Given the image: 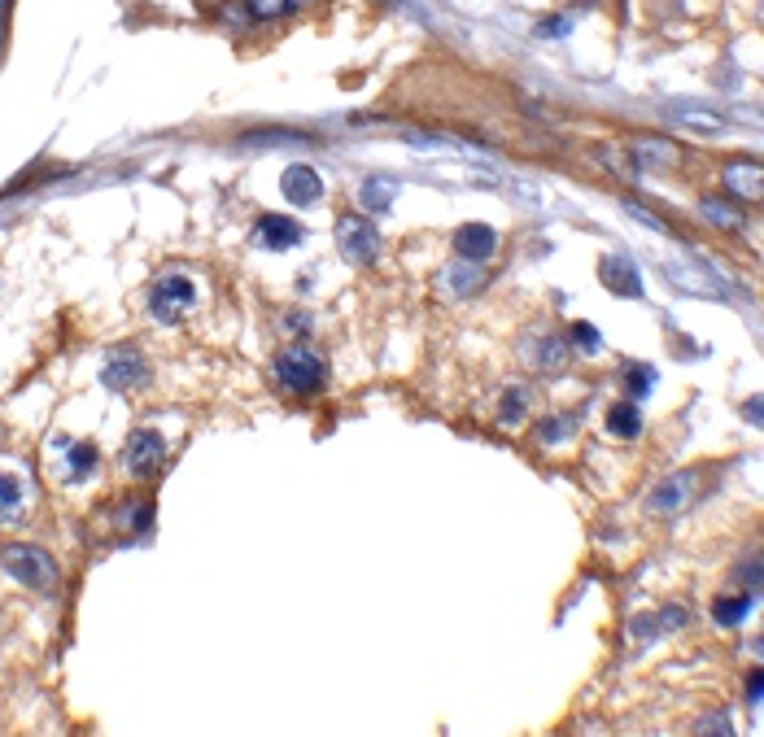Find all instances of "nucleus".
Segmentation results:
<instances>
[{
    "label": "nucleus",
    "instance_id": "obj_1",
    "mask_svg": "<svg viewBox=\"0 0 764 737\" xmlns=\"http://www.w3.org/2000/svg\"><path fill=\"white\" fill-rule=\"evenodd\" d=\"M324 376H328L324 358H319L315 349H306V345H293V349H284V354L276 358V380L289 393H319L324 389Z\"/></svg>",
    "mask_w": 764,
    "mask_h": 737
},
{
    "label": "nucleus",
    "instance_id": "obj_2",
    "mask_svg": "<svg viewBox=\"0 0 764 737\" xmlns=\"http://www.w3.org/2000/svg\"><path fill=\"white\" fill-rule=\"evenodd\" d=\"M0 563H5V572L18 576L27 589H40V594L57 589V563L44 550H35V546H5V550H0Z\"/></svg>",
    "mask_w": 764,
    "mask_h": 737
},
{
    "label": "nucleus",
    "instance_id": "obj_3",
    "mask_svg": "<svg viewBox=\"0 0 764 737\" xmlns=\"http://www.w3.org/2000/svg\"><path fill=\"white\" fill-rule=\"evenodd\" d=\"M197 306V288L188 275H162L158 284H153V293H149V310L158 314L162 323H175V319H184L188 310Z\"/></svg>",
    "mask_w": 764,
    "mask_h": 737
},
{
    "label": "nucleus",
    "instance_id": "obj_4",
    "mask_svg": "<svg viewBox=\"0 0 764 737\" xmlns=\"http://www.w3.org/2000/svg\"><path fill=\"white\" fill-rule=\"evenodd\" d=\"M337 245H341V253L350 262H372L380 253V236L363 214H345V219L337 223Z\"/></svg>",
    "mask_w": 764,
    "mask_h": 737
},
{
    "label": "nucleus",
    "instance_id": "obj_5",
    "mask_svg": "<svg viewBox=\"0 0 764 737\" xmlns=\"http://www.w3.org/2000/svg\"><path fill=\"white\" fill-rule=\"evenodd\" d=\"M695 485H699L695 471H673V476L660 480V485L651 489L647 511H651V515H677L690 498H695Z\"/></svg>",
    "mask_w": 764,
    "mask_h": 737
},
{
    "label": "nucleus",
    "instance_id": "obj_6",
    "mask_svg": "<svg viewBox=\"0 0 764 737\" xmlns=\"http://www.w3.org/2000/svg\"><path fill=\"white\" fill-rule=\"evenodd\" d=\"M162 458H166V441H162V432H153V428H140L136 437L127 441V454H123V463L131 476H153V471L162 467Z\"/></svg>",
    "mask_w": 764,
    "mask_h": 737
},
{
    "label": "nucleus",
    "instance_id": "obj_7",
    "mask_svg": "<svg viewBox=\"0 0 764 737\" xmlns=\"http://www.w3.org/2000/svg\"><path fill=\"white\" fill-rule=\"evenodd\" d=\"M101 380L110 384V389H136V384H149V367H145V358L140 354H131V349H118V354L105 362V371H101Z\"/></svg>",
    "mask_w": 764,
    "mask_h": 737
},
{
    "label": "nucleus",
    "instance_id": "obj_8",
    "mask_svg": "<svg viewBox=\"0 0 764 737\" xmlns=\"http://www.w3.org/2000/svg\"><path fill=\"white\" fill-rule=\"evenodd\" d=\"M455 253L463 262H489L498 253V236L485 223H463L455 232Z\"/></svg>",
    "mask_w": 764,
    "mask_h": 737
},
{
    "label": "nucleus",
    "instance_id": "obj_9",
    "mask_svg": "<svg viewBox=\"0 0 764 737\" xmlns=\"http://www.w3.org/2000/svg\"><path fill=\"white\" fill-rule=\"evenodd\" d=\"M280 188H284V197H289L293 205H315L319 197H324V179H319L315 166H306V162H297L284 171L280 179Z\"/></svg>",
    "mask_w": 764,
    "mask_h": 737
},
{
    "label": "nucleus",
    "instance_id": "obj_10",
    "mask_svg": "<svg viewBox=\"0 0 764 737\" xmlns=\"http://www.w3.org/2000/svg\"><path fill=\"white\" fill-rule=\"evenodd\" d=\"M599 275H603V284L612 288L616 297H642V275H638V267L629 258H603V267H599Z\"/></svg>",
    "mask_w": 764,
    "mask_h": 737
},
{
    "label": "nucleus",
    "instance_id": "obj_11",
    "mask_svg": "<svg viewBox=\"0 0 764 737\" xmlns=\"http://www.w3.org/2000/svg\"><path fill=\"white\" fill-rule=\"evenodd\" d=\"M254 245H262V249H293V245H302V227H297L293 219H280V214H267V219L258 223V232H254Z\"/></svg>",
    "mask_w": 764,
    "mask_h": 737
},
{
    "label": "nucleus",
    "instance_id": "obj_12",
    "mask_svg": "<svg viewBox=\"0 0 764 737\" xmlns=\"http://www.w3.org/2000/svg\"><path fill=\"white\" fill-rule=\"evenodd\" d=\"M725 188L734 192V201L743 197V201H760L764 197V171L756 162H734V166H725Z\"/></svg>",
    "mask_w": 764,
    "mask_h": 737
},
{
    "label": "nucleus",
    "instance_id": "obj_13",
    "mask_svg": "<svg viewBox=\"0 0 764 737\" xmlns=\"http://www.w3.org/2000/svg\"><path fill=\"white\" fill-rule=\"evenodd\" d=\"M629 153H634L642 166H673L677 162L673 144H664V140H655V136H634V140H629Z\"/></svg>",
    "mask_w": 764,
    "mask_h": 737
},
{
    "label": "nucleus",
    "instance_id": "obj_14",
    "mask_svg": "<svg viewBox=\"0 0 764 737\" xmlns=\"http://www.w3.org/2000/svg\"><path fill=\"white\" fill-rule=\"evenodd\" d=\"M668 114H673L682 127L708 131V136H716V131H725V127H730V118H725V114H712V110H690V105H673V110H668Z\"/></svg>",
    "mask_w": 764,
    "mask_h": 737
},
{
    "label": "nucleus",
    "instance_id": "obj_15",
    "mask_svg": "<svg viewBox=\"0 0 764 737\" xmlns=\"http://www.w3.org/2000/svg\"><path fill=\"white\" fill-rule=\"evenodd\" d=\"M393 197H398V184H393V179H385V175H372L363 184V192H358V201H363V210H389L393 205Z\"/></svg>",
    "mask_w": 764,
    "mask_h": 737
},
{
    "label": "nucleus",
    "instance_id": "obj_16",
    "mask_svg": "<svg viewBox=\"0 0 764 737\" xmlns=\"http://www.w3.org/2000/svg\"><path fill=\"white\" fill-rule=\"evenodd\" d=\"M607 432H612V437H638V432H642L638 406H629V402L612 406V415H607Z\"/></svg>",
    "mask_w": 764,
    "mask_h": 737
},
{
    "label": "nucleus",
    "instance_id": "obj_17",
    "mask_svg": "<svg viewBox=\"0 0 764 737\" xmlns=\"http://www.w3.org/2000/svg\"><path fill=\"white\" fill-rule=\"evenodd\" d=\"M699 210H703V219H708V223H716V227H725V232H734V227L738 223H743V210H738V205H730V201H703L699 205Z\"/></svg>",
    "mask_w": 764,
    "mask_h": 737
},
{
    "label": "nucleus",
    "instance_id": "obj_18",
    "mask_svg": "<svg viewBox=\"0 0 764 737\" xmlns=\"http://www.w3.org/2000/svg\"><path fill=\"white\" fill-rule=\"evenodd\" d=\"M751 602H756V598H751V594L716 598V607H712V615H716V624H725V628H730V624H738V620H743V615L751 611Z\"/></svg>",
    "mask_w": 764,
    "mask_h": 737
},
{
    "label": "nucleus",
    "instance_id": "obj_19",
    "mask_svg": "<svg viewBox=\"0 0 764 737\" xmlns=\"http://www.w3.org/2000/svg\"><path fill=\"white\" fill-rule=\"evenodd\" d=\"M22 511V485L14 476H0V519H18Z\"/></svg>",
    "mask_w": 764,
    "mask_h": 737
},
{
    "label": "nucleus",
    "instance_id": "obj_20",
    "mask_svg": "<svg viewBox=\"0 0 764 737\" xmlns=\"http://www.w3.org/2000/svg\"><path fill=\"white\" fill-rule=\"evenodd\" d=\"M297 0H249V14L254 18H280V14H293Z\"/></svg>",
    "mask_w": 764,
    "mask_h": 737
},
{
    "label": "nucleus",
    "instance_id": "obj_21",
    "mask_svg": "<svg viewBox=\"0 0 764 737\" xmlns=\"http://www.w3.org/2000/svg\"><path fill=\"white\" fill-rule=\"evenodd\" d=\"M529 406V393L524 389H511L507 402H503V424H520V410Z\"/></svg>",
    "mask_w": 764,
    "mask_h": 737
},
{
    "label": "nucleus",
    "instance_id": "obj_22",
    "mask_svg": "<svg viewBox=\"0 0 764 737\" xmlns=\"http://www.w3.org/2000/svg\"><path fill=\"white\" fill-rule=\"evenodd\" d=\"M446 280H450V288H455V293H472V288L481 284V275H476V271H450Z\"/></svg>",
    "mask_w": 764,
    "mask_h": 737
},
{
    "label": "nucleus",
    "instance_id": "obj_23",
    "mask_svg": "<svg viewBox=\"0 0 764 737\" xmlns=\"http://www.w3.org/2000/svg\"><path fill=\"white\" fill-rule=\"evenodd\" d=\"M568 27H572L568 18H546V22H537V35H542V40H559Z\"/></svg>",
    "mask_w": 764,
    "mask_h": 737
},
{
    "label": "nucleus",
    "instance_id": "obj_24",
    "mask_svg": "<svg viewBox=\"0 0 764 737\" xmlns=\"http://www.w3.org/2000/svg\"><path fill=\"white\" fill-rule=\"evenodd\" d=\"M572 336H577V341L586 345V354H599V345H603V341H599V332H594L590 323H577V328H572Z\"/></svg>",
    "mask_w": 764,
    "mask_h": 737
},
{
    "label": "nucleus",
    "instance_id": "obj_25",
    "mask_svg": "<svg viewBox=\"0 0 764 737\" xmlns=\"http://www.w3.org/2000/svg\"><path fill=\"white\" fill-rule=\"evenodd\" d=\"M92 463H97L92 445H79V450H75V476H83V471H92Z\"/></svg>",
    "mask_w": 764,
    "mask_h": 737
},
{
    "label": "nucleus",
    "instance_id": "obj_26",
    "mask_svg": "<svg viewBox=\"0 0 764 737\" xmlns=\"http://www.w3.org/2000/svg\"><path fill=\"white\" fill-rule=\"evenodd\" d=\"M572 437V424H542V441H564Z\"/></svg>",
    "mask_w": 764,
    "mask_h": 737
},
{
    "label": "nucleus",
    "instance_id": "obj_27",
    "mask_svg": "<svg viewBox=\"0 0 764 737\" xmlns=\"http://www.w3.org/2000/svg\"><path fill=\"white\" fill-rule=\"evenodd\" d=\"M647 389H651V371L642 367V371H634V393L642 397V393H647Z\"/></svg>",
    "mask_w": 764,
    "mask_h": 737
},
{
    "label": "nucleus",
    "instance_id": "obj_28",
    "mask_svg": "<svg viewBox=\"0 0 764 737\" xmlns=\"http://www.w3.org/2000/svg\"><path fill=\"white\" fill-rule=\"evenodd\" d=\"M760 690H764V676H760V672H751V707L760 703Z\"/></svg>",
    "mask_w": 764,
    "mask_h": 737
},
{
    "label": "nucleus",
    "instance_id": "obj_29",
    "mask_svg": "<svg viewBox=\"0 0 764 737\" xmlns=\"http://www.w3.org/2000/svg\"><path fill=\"white\" fill-rule=\"evenodd\" d=\"M743 410H747V419H751V424H760V402H756V397H751V402H747Z\"/></svg>",
    "mask_w": 764,
    "mask_h": 737
},
{
    "label": "nucleus",
    "instance_id": "obj_30",
    "mask_svg": "<svg viewBox=\"0 0 764 737\" xmlns=\"http://www.w3.org/2000/svg\"><path fill=\"white\" fill-rule=\"evenodd\" d=\"M385 5H398V0H385Z\"/></svg>",
    "mask_w": 764,
    "mask_h": 737
}]
</instances>
